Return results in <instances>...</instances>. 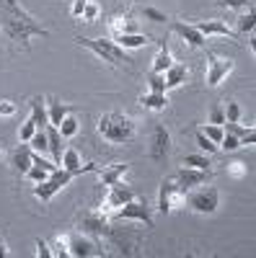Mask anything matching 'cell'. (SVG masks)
Instances as JSON below:
<instances>
[{
    "mask_svg": "<svg viewBox=\"0 0 256 258\" xmlns=\"http://www.w3.org/2000/svg\"><path fill=\"white\" fill-rule=\"evenodd\" d=\"M184 165H189V168H202V170H210V155L207 153H191V155H186L184 158Z\"/></svg>",
    "mask_w": 256,
    "mask_h": 258,
    "instance_id": "83f0119b",
    "label": "cell"
},
{
    "mask_svg": "<svg viewBox=\"0 0 256 258\" xmlns=\"http://www.w3.org/2000/svg\"><path fill=\"white\" fill-rule=\"evenodd\" d=\"M228 176L230 178H243L246 176V163H241V160L228 163Z\"/></svg>",
    "mask_w": 256,
    "mask_h": 258,
    "instance_id": "60d3db41",
    "label": "cell"
},
{
    "mask_svg": "<svg viewBox=\"0 0 256 258\" xmlns=\"http://www.w3.org/2000/svg\"><path fill=\"white\" fill-rule=\"evenodd\" d=\"M130 199H135V191L127 186V183H122V181H117V183H112V186H106V194H104V204H101V212H106L112 217V214L119 209V207H124Z\"/></svg>",
    "mask_w": 256,
    "mask_h": 258,
    "instance_id": "ba28073f",
    "label": "cell"
},
{
    "mask_svg": "<svg viewBox=\"0 0 256 258\" xmlns=\"http://www.w3.org/2000/svg\"><path fill=\"white\" fill-rule=\"evenodd\" d=\"M0 26L11 41H18L24 49L29 47L31 36H49V31L18 0H0Z\"/></svg>",
    "mask_w": 256,
    "mask_h": 258,
    "instance_id": "6da1fadb",
    "label": "cell"
},
{
    "mask_svg": "<svg viewBox=\"0 0 256 258\" xmlns=\"http://www.w3.org/2000/svg\"><path fill=\"white\" fill-rule=\"evenodd\" d=\"M238 140H241V145H253V142H256V132H253V126H248Z\"/></svg>",
    "mask_w": 256,
    "mask_h": 258,
    "instance_id": "f6af8a7d",
    "label": "cell"
},
{
    "mask_svg": "<svg viewBox=\"0 0 256 258\" xmlns=\"http://www.w3.org/2000/svg\"><path fill=\"white\" fill-rule=\"evenodd\" d=\"M194 29L202 34V36H230V39H238V34H233V29H228V24L223 21H197Z\"/></svg>",
    "mask_w": 256,
    "mask_h": 258,
    "instance_id": "5bb4252c",
    "label": "cell"
},
{
    "mask_svg": "<svg viewBox=\"0 0 256 258\" xmlns=\"http://www.w3.org/2000/svg\"><path fill=\"white\" fill-rule=\"evenodd\" d=\"M236 62L230 57H220V54H207V73H204V80H207V88H218V85L233 73Z\"/></svg>",
    "mask_w": 256,
    "mask_h": 258,
    "instance_id": "8992f818",
    "label": "cell"
},
{
    "mask_svg": "<svg viewBox=\"0 0 256 258\" xmlns=\"http://www.w3.org/2000/svg\"><path fill=\"white\" fill-rule=\"evenodd\" d=\"M186 204L189 209H194L197 214H215L218 212V204H220V191L215 186H197L191 188V194L186 197Z\"/></svg>",
    "mask_w": 256,
    "mask_h": 258,
    "instance_id": "5b68a950",
    "label": "cell"
},
{
    "mask_svg": "<svg viewBox=\"0 0 256 258\" xmlns=\"http://www.w3.org/2000/svg\"><path fill=\"white\" fill-rule=\"evenodd\" d=\"M112 217L114 220H135V222H142L145 227H153V209L147 207V202H140V199H130Z\"/></svg>",
    "mask_w": 256,
    "mask_h": 258,
    "instance_id": "52a82bcc",
    "label": "cell"
},
{
    "mask_svg": "<svg viewBox=\"0 0 256 258\" xmlns=\"http://www.w3.org/2000/svg\"><path fill=\"white\" fill-rule=\"evenodd\" d=\"M98 135H101L104 140L114 142V145H122V142L135 140V135H137V124H135L132 116H127V114L109 111V114L98 116Z\"/></svg>",
    "mask_w": 256,
    "mask_h": 258,
    "instance_id": "7a4b0ae2",
    "label": "cell"
},
{
    "mask_svg": "<svg viewBox=\"0 0 256 258\" xmlns=\"http://www.w3.org/2000/svg\"><path fill=\"white\" fill-rule=\"evenodd\" d=\"M171 31H176L186 44L191 47V49H199V47H204V36L194 29V24H184V21H174L171 24Z\"/></svg>",
    "mask_w": 256,
    "mask_h": 258,
    "instance_id": "4fadbf2b",
    "label": "cell"
},
{
    "mask_svg": "<svg viewBox=\"0 0 256 258\" xmlns=\"http://www.w3.org/2000/svg\"><path fill=\"white\" fill-rule=\"evenodd\" d=\"M34 132H36V121L29 116L24 124H21V129H18V140H21V142H29V140L34 137Z\"/></svg>",
    "mask_w": 256,
    "mask_h": 258,
    "instance_id": "d6a6232c",
    "label": "cell"
},
{
    "mask_svg": "<svg viewBox=\"0 0 256 258\" xmlns=\"http://www.w3.org/2000/svg\"><path fill=\"white\" fill-rule=\"evenodd\" d=\"M171 153V135L163 124L153 126V137H150V158L153 160H166Z\"/></svg>",
    "mask_w": 256,
    "mask_h": 258,
    "instance_id": "7c38bea8",
    "label": "cell"
},
{
    "mask_svg": "<svg viewBox=\"0 0 256 258\" xmlns=\"http://www.w3.org/2000/svg\"><path fill=\"white\" fill-rule=\"evenodd\" d=\"M29 145H31L34 153H41V155L49 153V142H47V132H44V129H36L34 137L29 140Z\"/></svg>",
    "mask_w": 256,
    "mask_h": 258,
    "instance_id": "484cf974",
    "label": "cell"
},
{
    "mask_svg": "<svg viewBox=\"0 0 256 258\" xmlns=\"http://www.w3.org/2000/svg\"><path fill=\"white\" fill-rule=\"evenodd\" d=\"M218 147H220V150H225V153H236V150H238V147H243V145H241V140H238L236 135H230V132H225Z\"/></svg>",
    "mask_w": 256,
    "mask_h": 258,
    "instance_id": "4dcf8cb0",
    "label": "cell"
},
{
    "mask_svg": "<svg viewBox=\"0 0 256 258\" xmlns=\"http://www.w3.org/2000/svg\"><path fill=\"white\" fill-rule=\"evenodd\" d=\"M114 41H117L122 49H140V47L150 44L145 34H119V36H114Z\"/></svg>",
    "mask_w": 256,
    "mask_h": 258,
    "instance_id": "ffe728a7",
    "label": "cell"
},
{
    "mask_svg": "<svg viewBox=\"0 0 256 258\" xmlns=\"http://www.w3.org/2000/svg\"><path fill=\"white\" fill-rule=\"evenodd\" d=\"M225 121H230V124H238V119H241V106L236 103V101H228L225 106Z\"/></svg>",
    "mask_w": 256,
    "mask_h": 258,
    "instance_id": "e575fe53",
    "label": "cell"
},
{
    "mask_svg": "<svg viewBox=\"0 0 256 258\" xmlns=\"http://www.w3.org/2000/svg\"><path fill=\"white\" fill-rule=\"evenodd\" d=\"M0 158H3V147H0Z\"/></svg>",
    "mask_w": 256,
    "mask_h": 258,
    "instance_id": "c3c4849f",
    "label": "cell"
},
{
    "mask_svg": "<svg viewBox=\"0 0 256 258\" xmlns=\"http://www.w3.org/2000/svg\"><path fill=\"white\" fill-rule=\"evenodd\" d=\"M171 64H174V54H171L166 41H161V49H158V54L153 59V73H166Z\"/></svg>",
    "mask_w": 256,
    "mask_h": 258,
    "instance_id": "44dd1931",
    "label": "cell"
},
{
    "mask_svg": "<svg viewBox=\"0 0 256 258\" xmlns=\"http://www.w3.org/2000/svg\"><path fill=\"white\" fill-rule=\"evenodd\" d=\"M112 227V217L101 209H93L88 212L85 217L80 220V232L91 235V238H106V232Z\"/></svg>",
    "mask_w": 256,
    "mask_h": 258,
    "instance_id": "9c48e42d",
    "label": "cell"
},
{
    "mask_svg": "<svg viewBox=\"0 0 256 258\" xmlns=\"http://www.w3.org/2000/svg\"><path fill=\"white\" fill-rule=\"evenodd\" d=\"M109 26H112L114 36H119V34H137L135 26H132V21L127 18V16H114V18L109 21Z\"/></svg>",
    "mask_w": 256,
    "mask_h": 258,
    "instance_id": "cb8c5ba5",
    "label": "cell"
},
{
    "mask_svg": "<svg viewBox=\"0 0 256 258\" xmlns=\"http://www.w3.org/2000/svg\"><path fill=\"white\" fill-rule=\"evenodd\" d=\"M26 176H29L34 183H41V181H47V178H49V170H47V168H41V165H31V168L26 170Z\"/></svg>",
    "mask_w": 256,
    "mask_h": 258,
    "instance_id": "8d00e7d4",
    "label": "cell"
},
{
    "mask_svg": "<svg viewBox=\"0 0 256 258\" xmlns=\"http://www.w3.org/2000/svg\"><path fill=\"white\" fill-rule=\"evenodd\" d=\"M11 255V250H8V245H6V240L0 238V258H8Z\"/></svg>",
    "mask_w": 256,
    "mask_h": 258,
    "instance_id": "7dc6e473",
    "label": "cell"
},
{
    "mask_svg": "<svg viewBox=\"0 0 256 258\" xmlns=\"http://www.w3.org/2000/svg\"><path fill=\"white\" fill-rule=\"evenodd\" d=\"M75 44L91 49L98 59L109 62V64H130V62H132V57L127 54V49H122L114 39H88V36H78Z\"/></svg>",
    "mask_w": 256,
    "mask_h": 258,
    "instance_id": "3957f363",
    "label": "cell"
},
{
    "mask_svg": "<svg viewBox=\"0 0 256 258\" xmlns=\"http://www.w3.org/2000/svg\"><path fill=\"white\" fill-rule=\"evenodd\" d=\"M199 132H202L207 140H212L215 145H220V140H223V135H225V129H223L220 124H204V126L199 129Z\"/></svg>",
    "mask_w": 256,
    "mask_h": 258,
    "instance_id": "f546056e",
    "label": "cell"
},
{
    "mask_svg": "<svg viewBox=\"0 0 256 258\" xmlns=\"http://www.w3.org/2000/svg\"><path fill=\"white\" fill-rule=\"evenodd\" d=\"M197 147L202 150V153H207V155H215L218 150H220V147H218L215 142H212V140H207V137L199 132V129H197Z\"/></svg>",
    "mask_w": 256,
    "mask_h": 258,
    "instance_id": "836d02e7",
    "label": "cell"
},
{
    "mask_svg": "<svg viewBox=\"0 0 256 258\" xmlns=\"http://www.w3.org/2000/svg\"><path fill=\"white\" fill-rule=\"evenodd\" d=\"M142 18H145V21H153V24H166V21H168V16H166L163 11L153 8V6H145V8H142Z\"/></svg>",
    "mask_w": 256,
    "mask_h": 258,
    "instance_id": "1f68e13d",
    "label": "cell"
},
{
    "mask_svg": "<svg viewBox=\"0 0 256 258\" xmlns=\"http://www.w3.org/2000/svg\"><path fill=\"white\" fill-rule=\"evenodd\" d=\"M253 26H256V13H253V8H248V13L238 16V31L241 34H251Z\"/></svg>",
    "mask_w": 256,
    "mask_h": 258,
    "instance_id": "f1b7e54d",
    "label": "cell"
},
{
    "mask_svg": "<svg viewBox=\"0 0 256 258\" xmlns=\"http://www.w3.org/2000/svg\"><path fill=\"white\" fill-rule=\"evenodd\" d=\"M75 176H78L75 170H68V168H62V165H60V168H55L52 173H49V178H47V181H41V183H36V186H34V197H36V199H41V202L47 204V202H52L55 194L65 188Z\"/></svg>",
    "mask_w": 256,
    "mask_h": 258,
    "instance_id": "277c9868",
    "label": "cell"
},
{
    "mask_svg": "<svg viewBox=\"0 0 256 258\" xmlns=\"http://www.w3.org/2000/svg\"><path fill=\"white\" fill-rule=\"evenodd\" d=\"M174 191H176L174 178H166L161 183V191H158V212L161 214H168L171 209H174Z\"/></svg>",
    "mask_w": 256,
    "mask_h": 258,
    "instance_id": "2e32d148",
    "label": "cell"
},
{
    "mask_svg": "<svg viewBox=\"0 0 256 258\" xmlns=\"http://www.w3.org/2000/svg\"><path fill=\"white\" fill-rule=\"evenodd\" d=\"M215 3L220 8H230V11H246V8H251L248 0H215Z\"/></svg>",
    "mask_w": 256,
    "mask_h": 258,
    "instance_id": "f35d334b",
    "label": "cell"
},
{
    "mask_svg": "<svg viewBox=\"0 0 256 258\" xmlns=\"http://www.w3.org/2000/svg\"><path fill=\"white\" fill-rule=\"evenodd\" d=\"M73 111V106H68V103H60V101H55L52 106H49V124L52 126H60V121L65 119L68 114Z\"/></svg>",
    "mask_w": 256,
    "mask_h": 258,
    "instance_id": "d4e9b609",
    "label": "cell"
},
{
    "mask_svg": "<svg viewBox=\"0 0 256 258\" xmlns=\"http://www.w3.org/2000/svg\"><path fill=\"white\" fill-rule=\"evenodd\" d=\"M57 129H60V135L65 137V140H70V137H75V135H78L80 124H78V119H75V116H70V114H68L65 119L60 121V126H57Z\"/></svg>",
    "mask_w": 256,
    "mask_h": 258,
    "instance_id": "4316f807",
    "label": "cell"
},
{
    "mask_svg": "<svg viewBox=\"0 0 256 258\" xmlns=\"http://www.w3.org/2000/svg\"><path fill=\"white\" fill-rule=\"evenodd\" d=\"M166 103H168L166 93H145V96H140V106L142 109H150V111H163Z\"/></svg>",
    "mask_w": 256,
    "mask_h": 258,
    "instance_id": "603a6c76",
    "label": "cell"
},
{
    "mask_svg": "<svg viewBox=\"0 0 256 258\" xmlns=\"http://www.w3.org/2000/svg\"><path fill=\"white\" fill-rule=\"evenodd\" d=\"M31 145H21L16 153H13V168L18 170L21 176H26V170L31 168Z\"/></svg>",
    "mask_w": 256,
    "mask_h": 258,
    "instance_id": "ac0fdd59",
    "label": "cell"
},
{
    "mask_svg": "<svg viewBox=\"0 0 256 258\" xmlns=\"http://www.w3.org/2000/svg\"><path fill=\"white\" fill-rule=\"evenodd\" d=\"M163 78H166V88H168V91H174V88H179V85L186 83V78H189V68H186V64H181V62H174V64H171V68L163 73Z\"/></svg>",
    "mask_w": 256,
    "mask_h": 258,
    "instance_id": "9a60e30c",
    "label": "cell"
},
{
    "mask_svg": "<svg viewBox=\"0 0 256 258\" xmlns=\"http://www.w3.org/2000/svg\"><path fill=\"white\" fill-rule=\"evenodd\" d=\"M207 181H210V170L189 168V165H184L179 173L174 176L176 191H181V194H186V191H191V188H197V186H202V183H207Z\"/></svg>",
    "mask_w": 256,
    "mask_h": 258,
    "instance_id": "30bf717a",
    "label": "cell"
},
{
    "mask_svg": "<svg viewBox=\"0 0 256 258\" xmlns=\"http://www.w3.org/2000/svg\"><path fill=\"white\" fill-rule=\"evenodd\" d=\"M210 124H225V109H223V103H215L210 109Z\"/></svg>",
    "mask_w": 256,
    "mask_h": 258,
    "instance_id": "ab89813d",
    "label": "cell"
},
{
    "mask_svg": "<svg viewBox=\"0 0 256 258\" xmlns=\"http://www.w3.org/2000/svg\"><path fill=\"white\" fill-rule=\"evenodd\" d=\"M68 253L75 258H91V255H101L98 245L91 240V235L85 232H73L68 235Z\"/></svg>",
    "mask_w": 256,
    "mask_h": 258,
    "instance_id": "8fae6325",
    "label": "cell"
},
{
    "mask_svg": "<svg viewBox=\"0 0 256 258\" xmlns=\"http://www.w3.org/2000/svg\"><path fill=\"white\" fill-rule=\"evenodd\" d=\"M98 16H101V8L93 3V0H85V8H83V21L85 24H93Z\"/></svg>",
    "mask_w": 256,
    "mask_h": 258,
    "instance_id": "d590c367",
    "label": "cell"
},
{
    "mask_svg": "<svg viewBox=\"0 0 256 258\" xmlns=\"http://www.w3.org/2000/svg\"><path fill=\"white\" fill-rule=\"evenodd\" d=\"M44 132H47V142H49L52 160L60 165V163H62V135H60V129H57V126H52V124L44 129Z\"/></svg>",
    "mask_w": 256,
    "mask_h": 258,
    "instance_id": "d6986e66",
    "label": "cell"
},
{
    "mask_svg": "<svg viewBox=\"0 0 256 258\" xmlns=\"http://www.w3.org/2000/svg\"><path fill=\"white\" fill-rule=\"evenodd\" d=\"M16 114V103L13 101H0V116H13Z\"/></svg>",
    "mask_w": 256,
    "mask_h": 258,
    "instance_id": "ee69618b",
    "label": "cell"
},
{
    "mask_svg": "<svg viewBox=\"0 0 256 258\" xmlns=\"http://www.w3.org/2000/svg\"><path fill=\"white\" fill-rule=\"evenodd\" d=\"M166 78L163 73H150V93H166Z\"/></svg>",
    "mask_w": 256,
    "mask_h": 258,
    "instance_id": "74e56055",
    "label": "cell"
},
{
    "mask_svg": "<svg viewBox=\"0 0 256 258\" xmlns=\"http://www.w3.org/2000/svg\"><path fill=\"white\" fill-rule=\"evenodd\" d=\"M31 119L36 121V129H47L49 126V111L44 109V101L41 98L31 101Z\"/></svg>",
    "mask_w": 256,
    "mask_h": 258,
    "instance_id": "7402d4cb",
    "label": "cell"
},
{
    "mask_svg": "<svg viewBox=\"0 0 256 258\" xmlns=\"http://www.w3.org/2000/svg\"><path fill=\"white\" fill-rule=\"evenodd\" d=\"M36 255H39V258H52L55 250H49V243L39 238V240H36Z\"/></svg>",
    "mask_w": 256,
    "mask_h": 258,
    "instance_id": "b9f144b4",
    "label": "cell"
},
{
    "mask_svg": "<svg viewBox=\"0 0 256 258\" xmlns=\"http://www.w3.org/2000/svg\"><path fill=\"white\" fill-rule=\"evenodd\" d=\"M55 255H70L68 253V235H60V238H57V243H55Z\"/></svg>",
    "mask_w": 256,
    "mask_h": 258,
    "instance_id": "7bdbcfd3",
    "label": "cell"
},
{
    "mask_svg": "<svg viewBox=\"0 0 256 258\" xmlns=\"http://www.w3.org/2000/svg\"><path fill=\"white\" fill-rule=\"evenodd\" d=\"M83 8H85V0H75V3H73V8H70L73 18H83Z\"/></svg>",
    "mask_w": 256,
    "mask_h": 258,
    "instance_id": "bcb514c9",
    "label": "cell"
},
{
    "mask_svg": "<svg viewBox=\"0 0 256 258\" xmlns=\"http://www.w3.org/2000/svg\"><path fill=\"white\" fill-rule=\"evenodd\" d=\"M127 168H130V163H114L112 168L96 170V173H98V178H101V183H104V186H112V183L122 181V176L127 173Z\"/></svg>",
    "mask_w": 256,
    "mask_h": 258,
    "instance_id": "e0dca14e",
    "label": "cell"
}]
</instances>
